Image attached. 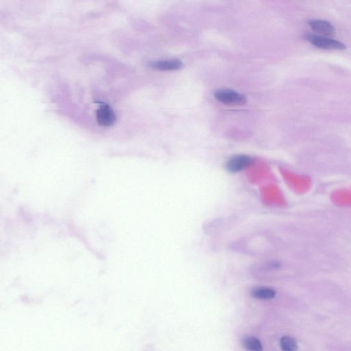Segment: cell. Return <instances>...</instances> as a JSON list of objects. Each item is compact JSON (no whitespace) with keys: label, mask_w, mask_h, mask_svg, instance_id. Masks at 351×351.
<instances>
[{"label":"cell","mask_w":351,"mask_h":351,"mask_svg":"<svg viewBox=\"0 0 351 351\" xmlns=\"http://www.w3.org/2000/svg\"><path fill=\"white\" fill-rule=\"evenodd\" d=\"M215 97L219 102L228 105L240 106L246 104V98L243 94L229 89L218 90Z\"/></svg>","instance_id":"1"},{"label":"cell","mask_w":351,"mask_h":351,"mask_svg":"<svg viewBox=\"0 0 351 351\" xmlns=\"http://www.w3.org/2000/svg\"><path fill=\"white\" fill-rule=\"evenodd\" d=\"M306 38L312 45L321 49L344 50L346 48V46L342 43L324 36L309 34Z\"/></svg>","instance_id":"2"},{"label":"cell","mask_w":351,"mask_h":351,"mask_svg":"<svg viewBox=\"0 0 351 351\" xmlns=\"http://www.w3.org/2000/svg\"><path fill=\"white\" fill-rule=\"evenodd\" d=\"M116 119L115 112L108 104L102 103L97 110V122L101 127H111L115 123Z\"/></svg>","instance_id":"3"},{"label":"cell","mask_w":351,"mask_h":351,"mask_svg":"<svg viewBox=\"0 0 351 351\" xmlns=\"http://www.w3.org/2000/svg\"><path fill=\"white\" fill-rule=\"evenodd\" d=\"M253 164V160L246 155H238L232 157L226 163V169L228 172L236 173L246 170Z\"/></svg>","instance_id":"4"},{"label":"cell","mask_w":351,"mask_h":351,"mask_svg":"<svg viewBox=\"0 0 351 351\" xmlns=\"http://www.w3.org/2000/svg\"><path fill=\"white\" fill-rule=\"evenodd\" d=\"M151 67L161 71L179 70L183 67V64L178 59L162 60L151 63Z\"/></svg>","instance_id":"5"},{"label":"cell","mask_w":351,"mask_h":351,"mask_svg":"<svg viewBox=\"0 0 351 351\" xmlns=\"http://www.w3.org/2000/svg\"><path fill=\"white\" fill-rule=\"evenodd\" d=\"M309 25L312 30L323 35L331 36L335 34L334 27L327 21L311 20L309 21Z\"/></svg>","instance_id":"6"},{"label":"cell","mask_w":351,"mask_h":351,"mask_svg":"<svg viewBox=\"0 0 351 351\" xmlns=\"http://www.w3.org/2000/svg\"><path fill=\"white\" fill-rule=\"evenodd\" d=\"M252 295L258 299L270 300L275 297L276 292L271 288H258L253 291Z\"/></svg>","instance_id":"7"},{"label":"cell","mask_w":351,"mask_h":351,"mask_svg":"<svg viewBox=\"0 0 351 351\" xmlns=\"http://www.w3.org/2000/svg\"><path fill=\"white\" fill-rule=\"evenodd\" d=\"M244 346L248 350L260 351L262 350V344L259 339L254 337H247L244 339Z\"/></svg>","instance_id":"8"},{"label":"cell","mask_w":351,"mask_h":351,"mask_svg":"<svg viewBox=\"0 0 351 351\" xmlns=\"http://www.w3.org/2000/svg\"><path fill=\"white\" fill-rule=\"evenodd\" d=\"M280 345L281 348L286 351H293L297 349V343L295 339L291 337H283L280 340Z\"/></svg>","instance_id":"9"}]
</instances>
